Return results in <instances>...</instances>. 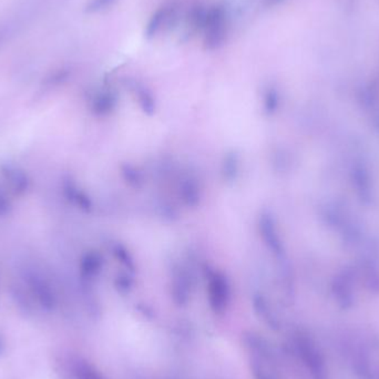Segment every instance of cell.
<instances>
[{
    "instance_id": "5",
    "label": "cell",
    "mask_w": 379,
    "mask_h": 379,
    "mask_svg": "<svg viewBox=\"0 0 379 379\" xmlns=\"http://www.w3.org/2000/svg\"><path fill=\"white\" fill-rule=\"evenodd\" d=\"M64 194L67 200H69L71 202L76 203V204L79 205L80 208H89L88 197H87L82 192L79 191L77 186H76L71 181H64Z\"/></svg>"
},
{
    "instance_id": "2",
    "label": "cell",
    "mask_w": 379,
    "mask_h": 379,
    "mask_svg": "<svg viewBox=\"0 0 379 379\" xmlns=\"http://www.w3.org/2000/svg\"><path fill=\"white\" fill-rule=\"evenodd\" d=\"M24 280L33 299H36L42 310L53 312L57 306V297L49 281L36 270H26Z\"/></svg>"
},
{
    "instance_id": "4",
    "label": "cell",
    "mask_w": 379,
    "mask_h": 379,
    "mask_svg": "<svg viewBox=\"0 0 379 379\" xmlns=\"http://www.w3.org/2000/svg\"><path fill=\"white\" fill-rule=\"evenodd\" d=\"M1 175L10 186L11 191L16 195H24L30 188V179L27 173L18 166L5 164L1 166Z\"/></svg>"
},
{
    "instance_id": "3",
    "label": "cell",
    "mask_w": 379,
    "mask_h": 379,
    "mask_svg": "<svg viewBox=\"0 0 379 379\" xmlns=\"http://www.w3.org/2000/svg\"><path fill=\"white\" fill-rule=\"evenodd\" d=\"M175 12H177L175 3H166L155 9V12L148 20L147 26L144 29V36L148 39H152L158 36V33H160L162 29L169 25L171 20L173 19Z\"/></svg>"
},
{
    "instance_id": "7",
    "label": "cell",
    "mask_w": 379,
    "mask_h": 379,
    "mask_svg": "<svg viewBox=\"0 0 379 379\" xmlns=\"http://www.w3.org/2000/svg\"><path fill=\"white\" fill-rule=\"evenodd\" d=\"M116 0H89L85 7V12L88 15H96L110 8Z\"/></svg>"
},
{
    "instance_id": "6",
    "label": "cell",
    "mask_w": 379,
    "mask_h": 379,
    "mask_svg": "<svg viewBox=\"0 0 379 379\" xmlns=\"http://www.w3.org/2000/svg\"><path fill=\"white\" fill-rule=\"evenodd\" d=\"M99 258L94 254H87L81 261V272L83 276L89 277L96 274L99 269Z\"/></svg>"
},
{
    "instance_id": "10",
    "label": "cell",
    "mask_w": 379,
    "mask_h": 379,
    "mask_svg": "<svg viewBox=\"0 0 379 379\" xmlns=\"http://www.w3.org/2000/svg\"><path fill=\"white\" fill-rule=\"evenodd\" d=\"M3 340H1V337H0V354H1V352H3Z\"/></svg>"
},
{
    "instance_id": "9",
    "label": "cell",
    "mask_w": 379,
    "mask_h": 379,
    "mask_svg": "<svg viewBox=\"0 0 379 379\" xmlns=\"http://www.w3.org/2000/svg\"><path fill=\"white\" fill-rule=\"evenodd\" d=\"M281 0H266V5L273 6L276 5L277 3H280Z\"/></svg>"
},
{
    "instance_id": "11",
    "label": "cell",
    "mask_w": 379,
    "mask_h": 379,
    "mask_svg": "<svg viewBox=\"0 0 379 379\" xmlns=\"http://www.w3.org/2000/svg\"><path fill=\"white\" fill-rule=\"evenodd\" d=\"M3 33H0V44L3 42Z\"/></svg>"
},
{
    "instance_id": "1",
    "label": "cell",
    "mask_w": 379,
    "mask_h": 379,
    "mask_svg": "<svg viewBox=\"0 0 379 379\" xmlns=\"http://www.w3.org/2000/svg\"><path fill=\"white\" fill-rule=\"evenodd\" d=\"M201 31L206 49H219L224 44L227 37V15L224 6L213 5L206 9Z\"/></svg>"
},
{
    "instance_id": "8",
    "label": "cell",
    "mask_w": 379,
    "mask_h": 379,
    "mask_svg": "<svg viewBox=\"0 0 379 379\" xmlns=\"http://www.w3.org/2000/svg\"><path fill=\"white\" fill-rule=\"evenodd\" d=\"M11 212V204L8 197L0 190V218L9 215Z\"/></svg>"
}]
</instances>
